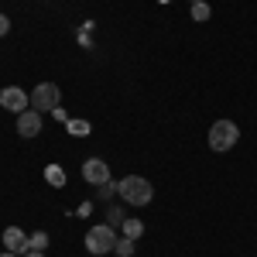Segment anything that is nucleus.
<instances>
[{
	"instance_id": "nucleus-1",
	"label": "nucleus",
	"mask_w": 257,
	"mask_h": 257,
	"mask_svg": "<svg viewBox=\"0 0 257 257\" xmlns=\"http://www.w3.org/2000/svg\"><path fill=\"white\" fill-rule=\"evenodd\" d=\"M117 192L123 202H131V206H148L151 199H155V185L148 182V178L141 175H127L117 182Z\"/></svg>"
},
{
	"instance_id": "nucleus-2",
	"label": "nucleus",
	"mask_w": 257,
	"mask_h": 257,
	"mask_svg": "<svg viewBox=\"0 0 257 257\" xmlns=\"http://www.w3.org/2000/svg\"><path fill=\"white\" fill-rule=\"evenodd\" d=\"M86 250H89V254H96V257L117 250V233H113V226H110V223L93 226V230L86 233Z\"/></svg>"
},
{
	"instance_id": "nucleus-3",
	"label": "nucleus",
	"mask_w": 257,
	"mask_h": 257,
	"mask_svg": "<svg viewBox=\"0 0 257 257\" xmlns=\"http://www.w3.org/2000/svg\"><path fill=\"white\" fill-rule=\"evenodd\" d=\"M237 141H240V127L233 120H216L209 127V148L213 151H230Z\"/></svg>"
},
{
	"instance_id": "nucleus-4",
	"label": "nucleus",
	"mask_w": 257,
	"mask_h": 257,
	"mask_svg": "<svg viewBox=\"0 0 257 257\" xmlns=\"http://www.w3.org/2000/svg\"><path fill=\"white\" fill-rule=\"evenodd\" d=\"M59 86L55 82H41V86H35V93H31V110H38V113H55L59 110Z\"/></svg>"
},
{
	"instance_id": "nucleus-5",
	"label": "nucleus",
	"mask_w": 257,
	"mask_h": 257,
	"mask_svg": "<svg viewBox=\"0 0 257 257\" xmlns=\"http://www.w3.org/2000/svg\"><path fill=\"white\" fill-rule=\"evenodd\" d=\"M82 178H86L89 185H110V165L103 158H89L82 165Z\"/></svg>"
},
{
	"instance_id": "nucleus-6",
	"label": "nucleus",
	"mask_w": 257,
	"mask_h": 257,
	"mask_svg": "<svg viewBox=\"0 0 257 257\" xmlns=\"http://www.w3.org/2000/svg\"><path fill=\"white\" fill-rule=\"evenodd\" d=\"M28 103H31V96H28L24 89H18V86H7V89L0 93V106H4V110H11V113H24V110H28Z\"/></svg>"
},
{
	"instance_id": "nucleus-7",
	"label": "nucleus",
	"mask_w": 257,
	"mask_h": 257,
	"mask_svg": "<svg viewBox=\"0 0 257 257\" xmlns=\"http://www.w3.org/2000/svg\"><path fill=\"white\" fill-rule=\"evenodd\" d=\"M18 134L21 138H38L41 134V113L38 110H24V113H18Z\"/></svg>"
},
{
	"instance_id": "nucleus-8",
	"label": "nucleus",
	"mask_w": 257,
	"mask_h": 257,
	"mask_svg": "<svg viewBox=\"0 0 257 257\" xmlns=\"http://www.w3.org/2000/svg\"><path fill=\"white\" fill-rule=\"evenodd\" d=\"M4 247H7L11 254L28 250V237H24V230H21V226H7V230H4Z\"/></svg>"
},
{
	"instance_id": "nucleus-9",
	"label": "nucleus",
	"mask_w": 257,
	"mask_h": 257,
	"mask_svg": "<svg viewBox=\"0 0 257 257\" xmlns=\"http://www.w3.org/2000/svg\"><path fill=\"white\" fill-rule=\"evenodd\" d=\"M45 182L55 185V189H62V185H65V168H62V165H48V168H45Z\"/></svg>"
},
{
	"instance_id": "nucleus-10",
	"label": "nucleus",
	"mask_w": 257,
	"mask_h": 257,
	"mask_svg": "<svg viewBox=\"0 0 257 257\" xmlns=\"http://www.w3.org/2000/svg\"><path fill=\"white\" fill-rule=\"evenodd\" d=\"M120 226H123V237L127 240H138L141 233H144V223H141V219H123Z\"/></svg>"
},
{
	"instance_id": "nucleus-11",
	"label": "nucleus",
	"mask_w": 257,
	"mask_h": 257,
	"mask_svg": "<svg viewBox=\"0 0 257 257\" xmlns=\"http://www.w3.org/2000/svg\"><path fill=\"white\" fill-rule=\"evenodd\" d=\"M65 127H69V134H72V138H86V134L93 131L86 120H65Z\"/></svg>"
},
{
	"instance_id": "nucleus-12",
	"label": "nucleus",
	"mask_w": 257,
	"mask_h": 257,
	"mask_svg": "<svg viewBox=\"0 0 257 257\" xmlns=\"http://www.w3.org/2000/svg\"><path fill=\"white\" fill-rule=\"evenodd\" d=\"M209 14H213V11H209V4H206V0L192 4V21H209Z\"/></svg>"
},
{
	"instance_id": "nucleus-13",
	"label": "nucleus",
	"mask_w": 257,
	"mask_h": 257,
	"mask_svg": "<svg viewBox=\"0 0 257 257\" xmlns=\"http://www.w3.org/2000/svg\"><path fill=\"white\" fill-rule=\"evenodd\" d=\"M48 247V233H35V237H28V250H45Z\"/></svg>"
},
{
	"instance_id": "nucleus-14",
	"label": "nucleus",
	"mask_w": 257,
	"mask_h": 257,
	"mask_svg": "<svg viewBox=\"0 0 257 257\" xmlns=\"http://www.w3.org/2000/svg\"><path fill=\"white\" fill-rule=\"evenodd\" d=\"M117 254L120 257H131V254H134V240H117Z\"/></svg>"
},
{
	"instance_id": "nucleus-15",
	"label": "nucleus",
	"mask_w": 257,
	"mask_h": 257,
	"mask_svg": "<svg viewBox=\"0 0 257 257\" xmlns=\"http://www.w3.org/2000/svg\"><path fill=\"white\" fill-rule=\"evenodd\" d=\"M117 223H123V216H120V209H110V226H117Z\"/></svg>"
},
{
	"instance_id": "nucleus-16",
	"label": "nucleus",
	"mask_w": 257,
	"mask_h": 257,
	"mask_svg": "<svg viewBox=\"0 0 257 257\" xmlns=\"http://www.w3.org/2000/svg\"><path fill=\"white\" fill-rule=\"evenodd\" d=\"M7 31H11V21H7V18H4V14H0V38H4Z\"/></svg>"
},
{
	"instance_id": "nucleus-17",
	"label": "nucleus",
	"mask_w": 257,
	"mask_h": 257,
	"mask_svg": "<svg viewBox=\"0 0 257 257\" xmlns=\"http://www.w3.org/2000/svg\"><path fill=\"white\" fill-rule=\"evenodd\" d=\"M24 257H45V250H28Z\"/></svg>"
},
{
	"instance_id": "nucleus-18",
	"label": "nucleus",
	"mask_w": 257,
	"mask_h": 257,
	"mask_svg": "<svg viewBox=\"0 0 257 257\" xmlns=\"http://www.w3.org/2000/svg\"><path fill=\"white\" fill-rule=\"evenodd\" d=\"M0 257H18V254H11V250H7V254H0Z\"/></svg>"
},
{
	"instance_id": "nucleus-19",
	"label": "nucleus",
	"mask_w": 257,
	"mask_h": 257,
	"mask_svg": "<svg viewBox=\"0 0 257 257\" xmlns=\"http://www.w3.org/2000/svg\"><path fill=\"white\" fill-rule=\"evenodd\" d=\"M192 4H199V0H192Z\"/></svg>"
}]
</instances>
